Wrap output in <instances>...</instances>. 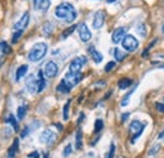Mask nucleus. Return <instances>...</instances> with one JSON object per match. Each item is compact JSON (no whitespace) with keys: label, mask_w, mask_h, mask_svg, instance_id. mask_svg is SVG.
Listing matches in <instances>:
<instances>
[{"label":"nucleus","mask_w":164,"mask_h":158,"mask_svg":"<svg viewBox=\"0 0 164 158\" xmlns=\"http://www.w3.org/2000/svg\"><path fill=\"white\" fill-rule=\"evenodd\" d=\"M159 148H160V145H159V144H154V145H153V147L149 149L148 154H149V155H154V154H155V153L159 150Z\"/></svg>","instance_id":"obj_34"},{"label":"nucleus","mask_w":164,"mask_h":158,"mask_svg":"<svg viewBox=\"0 0 164 158\" xmlns=\"http://www.w3.org/2000/svg\"><path fill=\"white\" fill-rule=\"evenodd\" d=\"M89 53L91 54V57H92V59H94V62L95 63H100V62H102V54L94 47V46H90L89 47Z\"/></svg>","instance_id":"obj_15"},{"label":"nucleus","mask_w":164,"mask_h":158,"mask_svg":"<svg viewBox=\"0 0 164 158\" xmlns=\"http://www.w3.org/2000/svg\"><path fill=\"white\" fill-rule=\"evenodd\" d=\"M33 7L37 10L46 12L51 7V0H33Z\"/></svg>","instance_id":"obj_14"},{"label":"nucleus","mask_w":164,"mask_h":158,"mask_svg":"<svg viewBox=\"0 0 164 158\" xmlns=\"http://www.w3.org/2000/svg\"><path fill=\"white\" fill-rule=\"evenodd\" d=\"M129 116H130V114H129V113H124V114L121 115V121H123V123H125V121H126V119H128Z\"/></svg>","instance_id":"obj_39"},{"label":"nucleus","mask_w":164,"mask_h":158,"mask_svg":"<svg viewBox=\"0 0 164 158\" xmlns=\"http://www.w3.org/2000/svg\"><path fill=\"white\" fill-rule=\"evenodd\" d=\"M136 32L140 34V37H145L146 36V27H145V24L144 23H141L140 25H138V28H136Z\"/></svg>","instance_id":"obj_29"},{"label":"nucleus","mask_w":164,"mask_h":158,"mask_svg":"<svg viewBox=\"0 0 164 158\" xmlns=\"http://www.w3.org/2000/svg\"><path fill=\"white\" fill-rule=\"evenodd\" d=\"M156 42H158V39H154V41H151V42H150V44L148 46V48H146V49H148V51H150V49L154 47V44H155Z\"/></svg>","instance_id":"obj_40"},{"label":"nucleus","mask_w":164,"mask_h":158,"mask_svg":"<svg viewBox=\"0 0 164 158\" xmlns=\"http://www.w3.org/2000/svg\"><path fill=\"white\" fill-rule=\"evenodd\" d=\"M121 44H123L124 49H125L126 52H129V53L135 52V51L138 49V47H139L138 39H136L134 36H131V34H126V37L123 39Z\"/></svg>","instance_id":"obj_4"},{"label":"nucleus","mask_w":164,"mask_h":158,"mask_svg":"<svg viewBox=\"0 0 164 158\" xmlns=\"http://www.w3.org/2000/svg\"><path fill=\"white\" fill-rule=\"evenodd\" d=\"M131 84H133L131 78H121V80L118 82V86H119V89H121V90H126L128 87L131 86Z\"/></svg>","instance_id":"obj_20"},{"label":"nucleus","mask_w":164,"mask_h":158,"mask_svg":"<svg viewBox=\"0 0 164 158\" xmlns=\"http://www.w3.org/2000/svg\"><path fill=\"white\" fill-rule=\"evenodd\" d=\"M105 84H106V82H105V81H100V82H97V84H95V86H101V85H102V86H104V85H105Z\"/></svg>","instance_id":"obj_44"},{"label":"nucleus","mask_w":164,"mask_h":158,"mask_svg":"<svg viewBox=\"0 0 164 158\" xmlns=\"http://www.w3.org/2000/svg\"><path fill=\"white\" fill-rule=\"evenodd\" d=\"M54 14L57 18H59L67 23H72L77 18V12H76L74 7L69 3H62L58 7H56Z\"/></svg>","instance_id":"obj_1"},{"label":"nucleus","mask_w":164,"mask_h":158,"mask_svg":"<svg viewBox=\"0 0 164 158\" xmlns=\"http://www.w3.org/2000/svg\"><path fill=\"white\" fill-rule=\"evenodd\" d=\"M87 63V57L85 56H78L73 58L69 63V72H81L82 67Z\"/></svg>","instance_id":"obj_5"},{"label":"nucleus","mask_w":164,"mask_h":158,"mask_svg":"<svg viewBox=\"0 0 164 158\" xmlns=\"http://www.w3.org/2000/svg\"><path fill=\"white\" fill-rule=\"evenodd\" d=\"M76 148L78 150L82 149V129L81 128H78L76 133Z\"/></svg>","instance_id":"obj_23"},{"label":"nucleus","mask_w":164,"mask_h":158,"mask_svg":"<svg viewBox=\"0 0 164 158\" xmlns=\"http://www.w3.org/2000/svg\"><path fill=\"white\" fill-rule=\"evenodd\" d=\"M28 158H39V153H38L37 150H34V152H30V153L28 154Z\"/></svg>","instance_id":"obj_38"},{"label":"nucleus","mask_w":164,"mask_h":158,"mask_svg":"<svg viewBox=\"0 0 164 158\" xmlns=\"http://www.w3.org/2000/svg\"><path fill=\"white\" fill-rule=\"evenodd\" d=\"M114 2H116V0H106V3H109V4H111V3H114Z\"/></svg>","instance_id":"obj_45"},{"label":"nucleus","mask_w":164,"mask_h":158,"mask_svg":"<svg viewBox=\"0 0 164 158\" xmlns=\"http://www.w3.org/2000/svg\"><path fill=\"white\" fill-rule=\"evenodd\" d=\"M47 52H48V46L46 43H43V42L36 43L28 52V59L30 62H39L41 59L44 58Z\"/></svg>","instance_id":"obj_2"},{"label":"nucleus","mask_w":164,"mask_h":158,"mask_svg":"<svg viewBox=\"0 0 164 158\" xmlns=\"http://www.w3.org/2000/svg\"><path fill=\"white\" fill-rule=\"evenodd\" d=\"M114 155H115V144L111 143V144H110V149H109V152L105 154V158H114Z\"/></svg>","instance_id":"obj_32"},{"label":"nucleus","mask_w":164,"mask_h":158,"mask_svg":"<svg viewBox=\"0 0 164 158\" xmlns=\"http://www.w3.org/2000/svg\"><path fill=\"white\" fill-rule=\"evenodd\" d=\"M57 135L54 132H52L51 129H46L41 133L39 135V142L43 143V144H52L54 140H56Z\"/></svg>","instance_id":"obj_8"},{"label":"nucleus","mask_w":164,"mask_h":158,"mask_svg":"<svg viewBox=\"0 0 164 158\" xmlns=\"http://www.w3.org/2000/svg\"><path fill=\"white\" fill-rule=\"evenodd\" d=\"M77 27H78V25H76V24H74V25H71V27H68L67 29H64V31L62 32L61 37H62L63 39H66L67 37H69V36H71V34H72V33L76 31V28H77Z\"/></svg>","instance_id":"obj_25"},{"label":"nucleus","mask_w":164,"mask_h":158,"mask_svg":"<svg viewBox=\"0 0 164 158\" xmlns=\"http://www.w3.org/2000/svg\"><path fill=\"white\" fill-rule=\"evenodd\" d=\"M25 85H27V89L29 90V93L34 94V93H38V80L36 78L34 75H29L25 80Z\"/></svg>","instance_id":"obj_12"},{"label":"nucleus","mask_w":164,"mask_h":158,"mask_svg":"<svg viewBox=\"0 0 164 158\" xmlns=\"http://www.w3.org/2000/svg\"><path fill=\"white\" fill-rule=\"evenodd\" d=\"M22 34H23V31H17L14 34H13V38H12V42L13 43H17L18 41H19V38L22 37Z\"/></svg>","instance_id":"obj_33"},{"label":"nucleus","mask_w":164,"mask_h":158,"mask_svg":"<svg viewBox=\"0 0 164 158\" xmlns=\"http://www.w3.org/2000/svg\"><path fill=\"white\" fill-rule=\"evenodd\" d=\"M71 86L64 81V80H62L59 84H58V86H57V91H59V93H62V94H68L69 91H71Z\"/></svg>","instance_id":"obj_19"},{"label":"nucleus","mask_w":164,"mask_h":158,"mask_svg":"<svg viewBox=\"0 0 164 158\" xmlns=\"http://www.w3.org/2000/svg\"><path fill=\"white\" fill-rule=\"evenodd\" d=\"M154 65H158V66H160V68H164V65H160V63H156V62H154Z\"/></svg>","instance_id":"obj_46"},{"label":"nucleus","mask_w":164,"mask_h":158,"mask_svg":"<svg viewBox=\"0 0 164 158\" xmlns=\"http://www.w3.org/2000/svg\"><path fill=\"white\" fill-rule=\"evenodd\" d=\"M82 78H84V76H82V73L81 72H68V73H66V76H64V78L63 80L71 86V87H73V86H76Z\"/></svg>","instance_id":"obj_6"},{"label":"nucleus","mask_w":164,"mask_h":158,"mask_svg":"<svg viewBox=\"0 0 164 158\" xmlns=\"http://www.w3.org/2000/svg\"><path fill=\"white\" fill-rule=\"evenodd\" d=\"M27 110H28V106H27V105H22V106L18 108L17 116H18L19 120H23V119H24V116H25V114H27Z\"/></svg>","instance_id":"obj_26"},{"label":"nucleus","mask_w":164,"mask_h":158,"mask_svg":"<svg viewBox=\"0 0 164 158\" xmlns=\"http://www.w3.org/2000/svg\"><path fill=\"white\" fill-rule=\"evenodd\" d=\"M125 37H126V28H125V27H119V28H116V29L114 31L112 37H111V41H112V43L118 44V43L123 42V39H124Z\"/></svg>","instance_id":"obj_11"},{"label":"nucleus","mask_w":164,"mask_h":158,"mask_svg":"<svg viewBox=\"0 0 164 158\" xmlns=\"http://www.w3.org/2000/svg\"><path fill=\"white\" fill-rule=\"evenodd\" d=\"M102 128H104V121H102L101 119H97V120L95 121V133L101 132Z\"/></svg>","instance_id":"obj_31"},{"label":"nucleus","mask_w":164,"mask_h":158,"mask_svg":"<svg viewBox=\"0 0 164 158\" xmlns=\"http://www.w3.org/2000/svg\"><path fill=\"white\" fill-rule=\"evenodd\" d=\"M134 91H135V87H133V89H131V90H130V91H129V93H128V94H126V95L123 98V100H121V106H126V105L129 104L130 96H131V94H133Z\"/></svg>","instance_id":"obj_27"},{"label":"nucleus","mask_w":164,"mask_h":158,"mask_svg":"<svg viewBox=\"0 0 164 158\" xmlns=\"http://www.w3.org/2000/svg\"><path fill=\"white\" fill-rule=\"evenodd\" d=\"M47 86V82L44 80V76H43V71L41 70L38 72V93H42Z\"/></svg>","instance_id":"obj_17"},{"label":"nucleus","mask_w":164,"mask_h":158,"mask_svg":"<svg viewBox=\"0 0 164 158\" xmlns=\"http://www.w3.org/2000/svg\"><path fill=\"white\" fill-rule=\"evenodd\" d=\"M155 108H156V110H158L159 113L164 114V104H161V103H156V104H155Z\"/></svg>","instance_id":"obj_37"},{"label":"nucleus","mask_w":164,"mask_h":158,"mask_svg":"<svg viewBox=\"0 0 164 158\" xmlns=\"http://www.w3.org/2000/svg\"><path fill=\"white\" fill-rule=\"evenodd\" d=\"M18 148H19V139L15 138V139L13 140V143H12V145H10V148H9V150H8V158H14L15 154H17V152H18Z\"/></svg>","instance_id":"obj_16"},{"label":"nucleus","mask_w":164,"mask_h":158,"mask_svg":"<svg viewBox=\"0 0 164 158\" xmlns=\"http://www.w3.org/2000/svg\"><path fill=\"white\" fill-rule=\"evenodd\" d=\"M5 123H10V124H12V127H13V129H14L15 132H18V130H19L18 121H17V119L14 118V115H13V114H10V115L5 119Z\"/></svg>","instance_id":"obj_22"},{"label":"nucleus","mask_w":164,"mask_h":158,"mask_svg":"<svg viewBox=\"0 0 164 158\" xmlns=\"http://www.w3.org/2000/svg\"><path fill=\"white\" fill-rule=\"evenodd\" d=\"M158 139H161V140H164V130H163V132H160V133L158 134Z\"/></svg>","instance_id":"obj_42"},{"label":"nucleus","mask_w":164,"mask_h":158,"mask_svg":"<svg viewBox=\"0 0 164 158\" xmlns=\"http://www.w3.org/2000/svg\"><path fill=\"white\" fill-rule=\"evenodd\" d=\"M105 18H106V14L104 10H97L94 15V20H92V27L95 29H100L102 28L104 23H105Z\"/></svg>","instance_id":"obj_10"},{"label":"nucleus","mask_w":164,"mask_h":158,"mask_svg":"<svg viewBox=\"0 0 164 158\" xmlns=\"http://www.w3.org/2000/svg\"><path fill=\"white\" fill-rule=\"evenodd\" d=\"M58 73V66L54 61H48L44 66V75L48 78H53Z\"/></svg>","instance_id":"obj_9"},{"label":"nucleus","mask_w":164,"mask_h":158,"mask_svg":"<svg viewBox=\"0 0 164 158\" xmlns=\"http://www.w3.org/2000/svg\"><path fill=\"white\" fill-rule=\"evenodd\" d=\"M69 104H71V100H68L64 106H63V119L64 120H68L69 119Z\"/></svg>","instance_id":"obj_28"},{"label":"nucleus","mask_w":164,"mask_h":158,"mask_svg":"<svg viewBox=\"0 0 164 158\" xmlns=\"http://www.w3.org/2000/svg\"><path fill=\"white\" fill-rule=\"evenodd\" d=\"M77 29H78V36H79V39H81L82 42H89V41L92 38L91 31L89 29V27L86 25V23H81V24H78Z\"/></svg>","instance_id":"obj_7"},{"label":"nucleus","mask_w":164,"mask_h":158,"mask_svg":"<svg viewBox=\"0 0 164 158\" xmlns=\"http://www.w3.org/2000/svg\"><path fill=\"white\" fill-rule=\"evenodd\" d=\"M71 152H72V145H71V144H67V145H66V148H64V150H63V157L69 155V154H71Z\"/></svg>","instance_id":"obj_36"},{"label":"nucleus","mask_w":164,"mask_h":158,"mask_svg":"<svg viewBox=\"0 0 164 158\" xmlns=\"http://www.w3.org/2000/svg\"><path fill=\"white\" fill-rule=\"evenodd\" d=\"M114 57H115V59H116L118 62H121V61H124V59H125L126 53H125V52H123L120 48H115V49H114Z\"/></svg>","instance_id":"obj_21"},{"label":"nucleus","mask_w":164,"mask_h":158,"mask_svg":"<svg viewBox=\"0 0 164 158\" xmlns=\"http://www.w3.org/2000/svg\"><path fill=\"white\" fill-rule=\"evenodd\" d=\"M43 158H48V154H47V153H46V154H44V157H43Z\"/></svg>","instance_id":"obj_47"},{"label":"nucleus","mask_w":164,"mask_h":158,"mask_svg":"<svg viewBox=\"0 0 164 158\" xmlns=\"http://www.w3.org/2000/svg\"><path fill=\"white\" fill-rule=\"evenodd\" d=\"M116 66V63L114 62V61H111V62H109L106 66H105V72H110L111 70H114V67Z\"/></svg>","instance_id":"obj_35"},{"label":"nucleus","mask_w":164,"mask_h":158,"mask_svg":"<svg viewBox=\"0 0 164 158\" xmlns=\"http://www.w3.org/2000/svg\"><path fill=\"white\" fill-rule=\"evenodd\" d=\"M144 128H145V124H141L139 120H133V121L130 123V125H129V132L133 134V137H131V143H135V142H136V139L141 135Z\"/></svg>","instance_id":"obj_3"},{"label":"nucleus","mask_w":164,"mask_h":158,"mask_svg":"<svg viewBox=\"0 0 164 158\" xmlns=\"http://www.w3.org/2000/svg\"><path fill=\"white\" fill-rule=\"evenodd\" d=\"M27 72H28V65H22L20 67H18L17 73H15V80L19 81L22 77H24L27 75Z\"/></svg>","instance_id":"obj_18"},{"label":"nucleus","mask_w":164,"mask_h":158,"mask_svg":"<svg viewBox=\"0 0 164 158\" xmlns=\"http://www.w3.org/2000/svg\"><path fill=\"white\" fill-rule=\"evenodd\" d=\"M52 31H53V27H52V24H51L49 22L43 25V33H44L46 36H49V34L52 33Z\"/></svg>","instance_id":"obj_30"},{"label":"nucleus","mask_w":164,"mask_h":158,"mask_svg":"<svg viewBox=\"0 0 164 158\" xmlns=\"http://www.w3.org/2000/svg\"><path fill=\"white\" fill-rule=\"evenodd\" d=\"M0 51H2L4 54H10L12 53V47L5 41H0Z\"/></svg>","instance_id":"obj_24"},{"label":"nucleus","mask_w":164,"mask_h":158,"mask_svg":"<svg viewBox=\"0 0 164 158\" xmlns=\"http://www.w3.org/2000/svg\"><path fill=\"white\" fill-rule=\"evenodd\" d=\"M28 23H29V13L25 12V13L22 15V18L14 24V29H15V31H24V29L28 27Z\"/></svg>","instance_id":"obj_13"},{"label":"nucleus","mask_w":164,"mask_h":158,"mask_svg":"<svg viewBox=\"0 0 164 158\" xmlns=\"http://www.w3.org/2000/svg\"><path fill=\"white\" fill-rule=\"evenodd\" d=\"M84 119H85V114H84V113H81V114H79V118H78V120H77V123L81 124L82 121H84Z\"/></svg>","instance_id":"obj_41"},{"label":"nucleus","mask_w":164,"mask_h":158,"mask_svg":"<svg viewBox=\"0 0 164 158\" xmlns=\"http://www.w3.org/2000/svg\"><path fill=\"white\" fill-rule=\"evenodd\" d=\"M149 54V51L148 49H145L144 52H143V54H141V57H144V58H146V56Z\"/></svg>","instance_id":"obj_43"},{"label":"nucleus","mask_w":164,"mask_h":158,"mask_svg":"<svg viewBox=\"0 0 164 158\" xmlns=\"http://www.w3.org/2000/svg\"><path fill=\"white\" fill-rule=\"evenodd\" d=\"M161 31H163V33H164V24H163V28H161Z\"/></svg>","instance_id":"obj_48"}]
</instances>
